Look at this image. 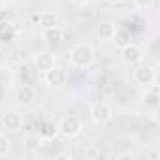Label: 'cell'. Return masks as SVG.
<instances>
[{
  "label": "cell",
  "instance_id": "1",
  "mask_svg": "<svg viewBox=\"0 0 160 160\" xmlns=\"http://www.w3.org/2000/svg\"><path fill=\"white\" fill-rule=\"evenodd\" d=\"M68 62L77 70H87L94 64V49L89 43H73L68 51Z\"/></svg>",
  "mask_w": 160,
  "mask_h": 160
},
{
  "label": "cell",
  "instance_id": "2",
  "mask_svg": "<svg viewBox=\"0 0 160 160\" xmlns=\"http://www.w3.org/2000/svg\"><path fill=\"white\" fill-rule=\"evenodd\" d=\"M83 132V121L77 115H62L57 122V134L66 139H73Z\"/></svg>",
  "mask_w": 160,
  "mask_h": 160
},
{
  "label": "cell",
  "instance_id": "3",
  "mask_svg": "<svg viewBox=\"0 0 160 160\" xmlns=\"http://www.w3.org/2000/svg\"><path fill=\"white\" fill-rule=\"evenodd\" d=\"M132 79H134V83H138V85H141V87H149L151 83L156 81V72H154V68H152L151 64H147V62L141 60L139 64L134 66V70H132Z\"/></svg>",
  "mask_w": 160,
  "mask_h": 160
},
{
  "label": "cell",
  "instance_id": "4",
  "mask_svg": "<svg viewBox=\"0 0 160 160\" xmlns=\"http://www.w3.org/2000/svg\"><path fill=\"white\" fill-rule=\"evenodd\" d=\"M89 115L94 124H108L113 119V108L108 102H92L89 108Z\"/></svg>",
  "mask_w": 160,
  "mask_h": 160
},
{
  "label": "cell",
  "instance_id": "5",
  "mask_svg": "<svg viewBox=\"0 0 160 160\" xmlns=\"http://www.w3.org/2000/svg\"><path fill=\"white\" fill-rule=\"evenodd\" d=\"M38 100V89L30 83H23L17 91H15V102L19 106H25V108H30L34 106Z\"/></svg>",
  "mask_w": 160,
  "mask_h": 160
},
{
  "label": "cell",
  "instance_id": "6",
  "mask_svg": "<svg viewBox=\"0 0 160 160\" xmlns=\"http://www.w3.org/2000/svg\"><path fill=\"white\" fill-rule=\"evenodd\" d=\"M23 124H25V119L19 111H6L0 117V126L10 134H15V132L23 130Z\"/></svg>",
  "mask_w": 160,
  "mask_h": 160
},
{
  "label": "cell",
  "instance_id": "7",
  "mask_svg": "<svg viewBox=\"0 0 160 160\" xmlns=\"http://www.w3.org/2000/svg\"><path fill=\"white\" fill-rule=\"evenodd\" d=\"M66 79H68V73L62 66L55 64L51 70H47L43 73V81L49 85V87H55V89H60L64 83H66Z\"/></svg>",
  "mask_w": 160,
  "mask_h": 160
},
{
  "label": "cell",
  "instance_id": "8",
  "mask_svg": "<svg viewBox=\"0 0 160 160\" xmlns=\"http://www.w3.org/2000/svg\"><path fill=\"white\" fill-rule=\"evenodd\" d=\"M121 58H122L126 64L136 66V64H139L141 60H145V53H143V49H141L139 45H136V43L130 42L128 45L121 47Z\"/></svg>",
  "mask_w": 160,
  "mask_h": 160
},
{
  "label": "cell",
  "instance_id": "9",
  "mask_svg": "<svg viewBox=\"0 0 160 160\" xmlns=\"http://www.w3.org/2000/svg\"><path fill=\"white\" fill-rule=\"evenodd\" d=\"M32 64H34V68H36L40 73H45L47 70H51V68L57 64V58H55V55L49 53V51H38V53H34V57H32Z\"/></svg>",
  "mask_w": 160,
  "mask_h": 160
},
{
  "label": "cell",
  "instance_id": "10",
  "mask_svg": "<svg viewBox=\"0 0 160 160\" xmlns=\"http://www.w3.org/2000/svg\"><path fill=\"white\" fill-rule=\"evenodd\" d=\"M17 34L19 30L12 21H0V43H12Z\"/></svg>",
  "mask_w": 160,
  "mask_h": 160
},
{
  "label": "cell",
  "instance_id": "11",
  "mask_svg": "<svg viewBox=\"0 0 160 160\" xmlns=\"http://www.w3.org/2000/svg\"><path fill=\"white\" fill-rule=\"evenodd\" d=\"M143 100H145V106H147V108H151L152 111H156V108H158V100H160V89H158L156 81L151 83L149 87H145Z\"/></svg>",
  "mask_w": 160,
  "mask_h": 160
},
{
  "label": "cell",
  "instance_id": "12",
  "mask_svg": "<svg viewBox=\"0 0 160 160\" xmlns=\"http://www.w3.org/2000/svg\"><path fill=\"white\" fill-rule=\"evenodd\" d=\"M42 36H43V40H45L47 45H58L64 40V28L58 27V25H55L51 28H45Z\"/></svg>",
  "mask_w": 160,
  "mask_h": 160
},
{
  "label": "cell",
  "instance_id": "13",
  "mask_svg": "<svg viewBox=\"0 0 160 160\" xmlns=\"http://www.w3.org/2000/svg\"><path fill=\"white\" fill-rule=\"evenodd\" d=\"M36 23H38V27H40L42 30L51 28V27H55V25L58 23V15H57V12H53V10H43V12L38 15Z\"/></svg>",
  "mask_w": 160,
  "mask_h": 160
},
{
  "label": "cell",
  "instance_id": "14",
  "mask_svg": "<svg viewBox=\"0 0 160 160\" xmlns=\"http://www.w3.org/2000/svg\"><path fill=\"white\" fill-rule=\"evenodd\" d=\"M130 40H132V36H130V30H126V28H122V27H117L115 28V32H113V38H111V42L115 43V47H124V45H128L130 43Z\"/></svg>",
  "mask_w": 160,
  "mask_h": 160
},
{
  "label": "cell",
  "instance_id": "15",
  "mask_svg": "<svg viewBox=\"0 0 160 160\" xmlns=\"http://www.w3.org/2000/svg\"><path fill=\"white\" fill-rule=\"evenodd\" d=\"M40 145H42L40 134L30 132V134H27V136L23 138V147H25L27 151H36V149H40Z\"/></svg>",
  "mask_w": 160,
  "mask_h": 160
},
{
  "label": "cell",
  "instance_id": "16",
  "mask_svg": "<svg viewBox=\"0 0 160 160\" xmlns=\"http://www.w3.org/2000/svg\"><path fill=\"white\" fill-rule=\"evenodd\" d=\"M57 136V126L53 124V122H49V121H45V122H42L40 124V138L42 139H53Z\"/></svg>",
  "mask_w": 160,
  "mask_h": 160
},
{
  "label": "cell",
  "instance_id": "17",
  "mask_svg": "<svg viewBox=\"0 0 160 160\" xmlns=\"http://www.w3.org/2000/svg\"><path fill=\"white\" fill-rule=\"evenodd\" d=\"M115 28H117V27H115L113 23H102V25L98 27V36H100L102 40H111Z\"/></svg>",
  "mask_w": 160,
  "mask_h": 160
},
{
  "label": "cell",
  "instance_id": "18",
  "mask_svg": "<svg viewBox=\"0 0 160 160\" xmlns=\"http://www.w3.org/2000/svg\"><path fill=\"white\" fill-rule=\"evenodd\" d=\"M12 151V143H10V138L6 134H0V158L8 156Z\"/></svg>",
  "mask_w": 160,
  "mask_h": 160
},
{
  "label": "cell",
  "instance_id": "19",
  "mask_svg": "<svg viewBox=\"0 0 160 160\" xmlns=\"http://www.w3.org/2000/svg\"><path fill=\"white\" fill-rule=\"evenodd\" d=\"M100 156H102V152L96 145H87L83 149V158H100Z\"/></svg>",
  "mask_w": 160,
  "mask_h": 160
},
{
  "label": "cell",
  "instance_id": "20",
  "mask_svg": "<svg viewBox=\"0 0 160 160\" xmlns=\"http://www.w3.org/2000/svg\"><path fill=\"white\" fill-rule=\"evenodd\" d=\"M134 4H136L139 10H149V8L154 4V0H134Z\"/></svg>",
  "mask_w": 160,
  "mask_h": 160
},
{
  "label": "cell",
  "instance_id": "21",
  "mask_svg": "<svg viewBox=\"0 0 160 160\" xmlns=\"http://www.w3.org/2000/svg\"><path fill=\"white\" fill-rule=\"evenodd\" d=\"M147 156H149L151 160H158V158H160V151H158V149H152V151L147 152Z\"/></svg>",
  "mask_w": 160,
  "mask_h": 160
},
{
  "label": "cell",
  "instance_id": "22",
  "mask_svg": "<svg viewBox=\"0 0 160 160\" xmlns=\"http://www.w3.org/2000/svg\"><path fill=\"white\" fill-rule=\"evenodd\" d=\"M72 2L75 6H85V4H89V0H72Z\"/></svg>",
  "mask_w": 160,
  "mask_h": 160
},
{
  "label": "cell",
  "instance_id": "23",
  "mask_svg": "<svg viewBox=\"0 0 160 160\" xmlns=\"http://www.w3.org/2000/svg\"><path fill=\"white\" fill-rule=\"evenodd\" d=\"M104 4H109V6H113V4H117V2H121V0H102Z\"/></svg>",
  "mask_w": 160,
  "mask_h": 160
},
{
  "label": "cell",
  "instance_id": "24",
  "mask_svg": "<svg viewBox=\"0 0 160 160\" xmlns=\"http://www.w3.org/2000/svg\"><path fill=\"white\" fill-rule=\"evenodd\" d=\"M57 158H72V154H68V152H60V154H57Z\"/></svg>",
  "mask_w": 160,
  "mask_h": 160
},
{
  "label": "cell",
  "instance_id": "25",
  "mask_svg": "<svg viewBox=\"0 0 160 160\" xmlns=\"http://www.w3.org/2000/svg\"><path fill=\"white\" fill-rule=\"evenodd\" d=\"M6 8V0H0V12H2Z\"/></svg>",
  "mask_w": 160,
  "mask_h": 160
}]
</instances>
